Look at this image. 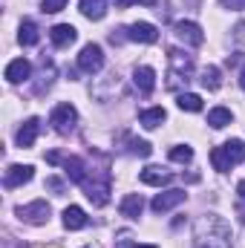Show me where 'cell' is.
<instances>
[{"label":"cell","mask_w":245,"mask_h":248,"mask_svg":"<svg viewBox=\"0 0 245 248\" xmlns=\"http://www.w3.org/2000/svg\"><path fill=\"white\" fill-rule=\"evenodd\" d=\"M211 162H214V170L228 173L234 165L245 162V144L240 141V139H231V141L214 147V150H211Z\"/></svg>","instance_id":"1"},{"label":"cell","mask_w":245,"mask_h":248,"mask_svg":"<svg viewBox=\"0 0 245 248\" xmlns=\"http://www.w3.org/2000/svg\"><path fill=\"white\" fill-rule=\"evenodd\" d=\"M75 122H78V110L72 107V104H58L55 110H52V116H49V124H52V130L55 133H72L75 130Z\"/></svg>","instance_id":"2"},{"label":"cell","mask_w":245,"mask_h":248,"mask_svg":"<svg viewBox=\"0 0 245 248\" xmlns=\"http://www.w3.org/2000/svg\"><path fill=\"white\" fill-rule=\"evenodd\" d=\"M49 202L46 199H35V202H29V205H20L17 208V217L23 219V222H29V225H44L46 219H49Z\"/></svg>","instance_id":"3"},{"label":"cell","mask_w":245,"mask_h":248,"mask_svg":"<svg viewBox=\"0 0 245 248\" xmlns=\"http://www.w3.org/2000/svg\"><path fill=\"white\" fill-rule=\"evenodd\" d=\"M78 66H81L87 75L101 72V66H104V52H101V46H98V44H87V46L81 49V55H78Z\"/></svg>","instance_id":"4"},{"label":"cell","mask_w":245,"mask_h":248,"mask_svg":"<svg viewBox=\"0 0 245 248\" xmlns=\"http://www.w3.org/2000/svg\"><path fill=\"white\" fill-rule=\"evenodd\" d=\"M124 32H127V41H138V44H156L159 41V29L147 20H136Z\"/></svg>","instance_id":"5"},{"label":"cell","mask_w":245,"mask_h":248,"mask_svg":"<svg viewBox=\"0 0 245 248\" xmlns=\"http://www.w3.org/2000/svg\"><path fill=\"white\" fill-rule=\"evenodd\" d=\"M173 32H176V38L184 41L187 46H202V44H205V32H202V26L193 23V20H179V23L173 26Z\"/></svg>","instance_id":"6"},{"label":"cell","mask_w":245,"mask_h":248,"mask_svg":"<svg viewBox=\"0 0 245 248\" xmlns=\"http://www.w3.org/2000/svg\"><path fill=\"white\" fill-rule=\"evenodd\" d=\"M184 196H187L184 190H179V187H170V190H165V193H156V196H153V202H150V208H153L156 214H168L170 208L182 205Z\"/></svg>","instance_id":"7"},{"label":"cell","mask_w":245,"mask_h":248,"mask_svg":"<svg viewBox=\"0 0 245 248\" xmlns=\"http://www.w3.org/2000/svg\"><path fill=\"white\" fill-rule=\"evenodd\" d=\"M32 176H35V168H32V165H12V168L3 173V185L6 187H20V185H26V182H32Z\"/></svg>","instance_id":"8"},{"label":"cell","mask_w":245,"mask_h":248,"mask_svg":"<svg viewBox=\"0 0 245 248\" xmlns=\"http://www.w3.org/2000/svg\"><path fill=\"white\" fill-rule=\"evenodd\" d=\"M170 66H173V72H170V87H176V75H190L193 72V58L190 55H184V52H179V49H170Z\"/></svg>","instance_id":"9"},{"label":"cell","mask_w":245,"mask_h":248,"mask_svg":"<svg viewBox=\"0 0 245 248\" xmlns=\"http://www.w3.org/2000/svg\"><path fill=\"white\" fill-rule=\"evenodd\" d=\"M133 84L138 87V93L150 95L156 90V72H153V66H136L133 69Z\"/></svg>","instance_id":"10"},{"label":"cell","mask_w":245,"mask_h":248,"mask_svg":"<svg viewBox=\"0 0 245 248\" xmlns=\"http://www.w3.org/2000/svg\"><path fill=\"white\" fill-rule=\"evenodd\" d=\"M49 38H52V44L63 49V46H69V44H75V38H78V29L72 26V23H58V26H52L49 29Z\"/></svg>","instance_id":"11"},{"label":"cell","mask_w":245,"mask_h":248,"mask_svg":"<svg viewBox=\"0 0 245 248\" xmlns=\"http://www.w3.org/2000/svg\"><path fill=\"white\" fill-rule=\"evenodd\" d=\"M32 75V63L26 61V58H15V61L6 66V81L9 84H20V81H26Z\"/></svg>","instance_id":"12"},{"label":"cell","mask_w":245,"mask_h":248,"mask_svg":"<svg viewBox=\"0 0 245 248\" xmlns=\"http://www.w3.org/2000/svg\"><path fill=\"white\" fill-rule=\"evenodd\" d=\"M38 133H41V119H26L23 122V127L17 130V144L20 147H32L35 144V139H38Z\"/></svg>","instance_id":"13"},{"label":"cell","mask_w":245,"mask_h":248,"mask_svg":"<svg viewBox=\"0 0 245 248\" xmlns=\"http://www.w3.org/2000/svg\"><path fill=\"white\" fill-rule=\"evenodd\" d=\"M63 168H66L69 182H75V185H84L87 182V165H84V159L69 156V159H63Z\"/></svg>","instance_id":"14"},{"label":"cell","mask_w":245,"mask_h":248,"mask_svg":"<svg viewBox=\"0 0 245 248\" xmlns=\"http://www.w3.org/2000/svg\"><path fill=\"white\" fill-rule=\"evenodd\" d=\"M63 225L69 231H81V228H87V214L78 205H69V208H63Z\"/></svg>","instance_id":"15"},{"label":"cell","mask_w":245,"mask_h":248,"mask_svg":"<svg viewBox=\"0 0 245 248\" xmlns=\"http://www.w3.org/2000/svg\"><path fill=\"white\" fill-rule=\"evenodd\" d=\"M141 211H144V199H141L138 193H127V196L122 199V217H127V219H138Z\"/></svg>","instance_id":"16"},{"label":"cell","mask_w":245,"mask_h":248,"mask_svg":"<svg viewBox=\"0 0 245 248\" xmlns=\"http://www.w3.org/2000/svg\"><path fill=\"white\" fill-rule=\"evenodd\" d=\"M173 176L168 173V170H162V168H156V165H150V168H144L141 170V182L144 185H153V187H162V185H168Z\"/></svg>","instance_id":"17"},{"label":"cell","mask_w":245,"mask_h":248,"mask_svg":"<svg viewBox=\"0 0 245 248\" xmlns=\"http://www.w3.org/2000/svg\"><path fill=\"white\" fill-rule=\"evenodd\" d=\"M78 6H81V15L90 20H101L107 15V0H78Z\"/></svg>","instance_id":"18"},{"label":"cell","mask_w":245,"mask_h":248,"mask_svg":"<svg viewBox=\"0 0 245 248\" xmlns=\"http://www.w3.org/2000/svg\"><path fill=\"white\" fill-rule=\"evenodd\" d=\"M168 119V113H165V107H150V110H144L141 116H138V124L144 127V130H156L159 124Z\"/></svg>","instance_id":"19"},{"label":"cell","mask_w":245,"mask_h":248,"mask_svg":"<svg viewBox=\"0 0 245 248\" xmlns=\"http://www.w3.org/2000/svg\"><path fill=\"white\" fill-rule=\"evenodd\" d=\"M38 26H35V20H23L20 23V32H17V41L23 44V46H35L38 44Z\"/></svg>","instance_id":"20"},{"label":"cell","mask_w":245,"mask_h":248,"mask_svg":"<svg viewBox=\"0 0 245 248\" xmlns=\"http://www.w3.org/2000/svg\"><path fill=\"white\" fill-rule=\"evenodd\" d=\"M199 81H202L205 90H219V87H222V72H219V66H205Z\"/></svg>","instance_id":"21"},{"label":"cell","mask_w":245,"mask_h":248,"mask_svg":"<svg viewBox=\"0 0 245 248\" xmlns=\"http://www.w3.org/2000/svg\"><path fill=\"white\" fill-rule=\"evenodd\" d=\"M208 124H211L214 130L228 127V124H231V110H225V107H214V110L208 113Z\"/></svg>","instance_id":"22"},{"label":"cell","mask_w":245,"mask_h":248,"mask_svg":"<svg viewBox=\"0 0 245 248\" xmlns=\"http://www.w3.org/2000/svg\"><path fill=\"white\" fill-rule=\"evenodd\" d=\"M176 104H179V110H187V113H199L202 110V98L196 93H182Z\"/></svg>","instance_id":"23"},{"label":"cell","mask_w":245,"mask_h":248,"mask_svg":"<svg viewBox=\"0 0 245 248\" xmlns=\"http://www.w3.org/2000/svg\"><path fill=\"white\" fill-rule=\"evenodd\" d=\"M170 159H173V162H179V165H187V162L193 159V150H190L187 144H176V147L170 150Z\"/></svg>","instance_id":"24"},{"label":"cell","mask_w":245,"mask_h":248,"mask_svg":"<svg viewBox=\"0 0 245 248\" xmlns=\"http://www.w3.org/2000/svg\"><path fill=\"white\" fill-rule=\"evenodd\" d=\"M130 150H133L136 156H141V159H147V156L153 153V147H150L147 141H141V139H133V141H130Z\"/></svg>","instance_id":"25"},{"label":"cell","mask_w":245,"mask_h":248,"mask_svg":"<svg viewBox=\"0 0 245 248\" xmlns=\"http://www.w3.org/2000/svg\"><path fill=\"white\" fill-rule=\"evenodd\" d=\"M196 248H228V234H225V237H216V240L208 234V243H205V240H199V246H196Z\"/></svg>","instance_id":"26"},{"label":"cell","mask_w":245,"mask_h":248,"mask_svg":"<svg viewBox=\"0 0 245 248\" xmlns=\"http://www.w3.org/2000/svg\"><path fill=\"white\" fill-rule=\"evenodd\" d=\"M41 6H44V12H46V15H55V12H61L63 6H66V0H44Z\"/></svg>","instance_id":"27"},{"label":"cell","mask_w":245,"mask_h":248,"mask_svg":"<svg viewBox=\"0 0 245 248\" xmlns=\"http://www.w3.org/2000/svg\"><path fill=\"white\" fill-rule=\"evenodd\" d=\"M237 199H240V219L245 222V179L237 185Z\"/></svg>","instance_id":"28"},{"label":"cell","mask_w":245,"mask_h":248,"mask_svg":"<svg viewBox=\"0 0 245 248\" xmlns=\"http://www.w3.org/2000/svg\"><path fill=\"white\" fill-rule=\"evenodd\" d=\"M225 9H234V12H245V0H219Z\"/></svg>","instance_id":"29"},{"label":"cell","mask_w":245,"mask_h":248,"mask_svg":"<svg viewBox=\"0 0 245 248\" xmlns=\"http://www.w3.org/2000/svg\"><path fill=\"white\" fill-rule=\"evenodd\" d=\"M116 3V9H124V6H133V3H147V6H153V0H113Z\"/></svg>","instance_id":"30"},{"label":"cell","mask_w":245,"mask_h":248,"mask_svg":"<svg viewBox=\"0 0 245 248\" xmlns=\"http://www.w3.org/2000/svg\"><path fill=\"white\" fill-rule=\"evenodd\" d=\"M46 187H52V190H63V182L52 176V179H46Z\"/></svg>","instance_id":"31"},{"label":"cell","mask_w":245,"mask_h":248,"mask_svg":"<svg viewBox=\"0 0 245 248\" xmlns=\"http://www.w3.org/2000/svg\"><path fill=\"white\" fill-rule=\"evenodd\" d=\"M116 248H138V246H133V240H130V237H122V240L116 243Z\"/></svg>","instance_id":"32"},{"label":"cell","mask_w":245,"mask_h":248,"mask_svg":"<svg viewBox=\"0 0 245 248\" xmlns=\"http://www.w3.org/2000/svg\"><path fill=\"white\" fill-rule=\"evenodd\" d=\"M240 87H243V90H245V66H243V69H240Z\"/></svg>","instance_id":"33"},{"label":"cell","mask_w":245,"mask_h":248,"mask_svg":"<svg viewBox=\"0 0 245 248\" xmlns=\"http://www.w3.org/2000/svg\"><path fill=\"white\" fill-rule=\"evenodd\" d=\"M138 248H156V246H138Z\"/></svg>","instance_id":"34"},{"label":"cell","mask_w":245,"mask_h":248,"mask_svg":"<svg viewBox=\"0 0 245 248\" xmlns=\"http://www.w3.org/2000/svg\"><path fill=\"white\" fill-rule=\"evenodd\" d=\"M84 248H92V246H84Z\"/></svg>","instance_id":"35"}]
</instances>
